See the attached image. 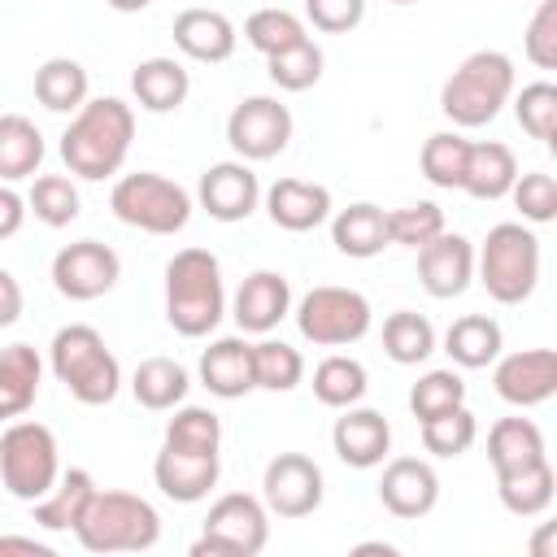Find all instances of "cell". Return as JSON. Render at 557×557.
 Returning a JSON list of instances; mask_svg holds the SVG:
<instances>
[{
	"mask_svg": "<svg viewBox=\"0 0 557 557\" xmlns=\"http://www.w3.org/2000/svg\"><path fill=\"white\" fill-rule=\"evenodd\" d=\"M135 139V109L117 96H87L78 113H70V126L61 131V161L74 178L100 183L113 178L131 152Z\"/></svg>",
	"mask_w": 557,
	"mask_h": 557,
	"instance_id": "obj_1",
	"label": "cell"
},
{
	"mask_svg": "<svg viewBox=\"0 0 557 557\" xmlns=\"http://www.w3.org/2000/svg\"><path fill=\"white\" fill-rule=\"evenodd\" d=\"M226 318V287H222V261L209 248H178L165 261V322L200 339Z\"/></svg>",
	"mask_w": 557,
	"mask_h": 557,
	"instance_id": "obj_2",
	"label": "cell"
},
{
	"mask_svg": "<svg viewBox=\"0 0 557 557\" xmlns=\"http://www.w3.org/2000/svg\"><path fill=\"white\" fill-rule=\"evenodd\" d=\"M48 366L57 374V383H65V392L78 405H109L122 387V366L109 352L104 335L87 322H70L52 335L48 348Z\"/></svg>",
	"mask_w": 557,
	"mask_h": 557,
	"instance_id": "obj_3",
	"label": "cell"
},
{
	"mask_svg": "<svg viewBox=\"0 0 557 557\" xmlns=\"http://www.w3.org/2000/svg\"><path fill=\"white\" fill-rule=\"evenodd\" d=\"M513 96V61L496 48L470 52L440 87V109L453 126H487Z\"/></svg>",
	"mask_w": 557,
	"mask_h": 557,
	"instance_id": "obj_4",
	"label": "cell"
},
{
	"mask_svg": "<svg viewBox=\"0 0 557 557\" xmlns=\"http://www.w3.org/2000/svg\"><path fill=\"white\" fill-rule=\"evenodd\" d=\"M474 274L496 305H522L540 283V235L522 222H496L474 252Z\"/></svg>",
	"mask_w": 557,
	"mask_h": 557,
	"instance_id": "obj_5",
	"label": "cell"
},
{
	"mask_svg": "<svg viewBox=\"0 0 557 557\" xmlns=\"http://www.w3.org/2000/svg\"><path fill=\"white\" fill-rule=\"evenodd\" d=\"M74 535L87 553H148L161 540V513L135 492H96Z\"/></svg>",
	"mask_w": 557,
	"mask_h": 557,
	"instance_id": "obj_6",
	"label": "cell"
},
{
	"mask_svg": "<svg viewBox=\"0 0 557 557\" xmlns=\"http://www.w3.org/2000/svg\"><path fill=\"white\" fill-rule=\"evenodd\" d=\"M61 474V448L57 435L44 422L13 418L0 435V483L13 500H39Z\"/></svg>",
	"mask_w": 557,
	"mask_h": 557,
	"instance_id": "obj_7",
	"label": "cell"
},
{
	"mask_svg": "<svg viewBox=\"0 0 557 557\" xmlns=\"http://www.w3.org/2000/svg\"><path fill=\"white\" fill-rule=\"evenodd\" d=\"M109 209H113L117 222H126L135 231H148V235H178L191 222V196H187V187H178L174 178L152 174V170L122 174L113 183Z\"/></svg>",
	"mask_w": 557,
	"mask_h": 557,
	"instance_id": "obj_8",
	"label": "cell"
},
{
	"mask_svg": "<svg viewBox=\"0 0 557 557\" xmlns=\"http://www.w3.org/2000/svg\"><path fill=\"white\" fill-rule=\"evenodd\" d=\"M270 544V509L248 492H226L209 505L191 557H257Z\"/></svg>",
	"mask_w": 557,
	"mask_h": 557,
	"instance_id": "obj_9",
	"label": "cell"
},
{
	"mask_svg": "<svg viewBox=\"0 0 557 557\" xmlns=\"http://www.w3.org/2000/svg\"><path fill=\"white\" fill-rule=\"evenodd\" d=\"M370 322H374V309L357 287L322 283V287H309L296 305V331L318 348L357 344V339H366Z\"/></svg>",
	"mask_w": 557,
	"mask_h": 557,
	"instance_id": "obj_10",
	"label": "cell"
},
{
	"mask_svg": "<svg viewBox=\"0 0 557 557\" xmlns=\"http://www.w3.org/2000/svg\"><path fill=\"white\" fill-rule=\"evenodd\" d=\"M292 109L274 96H248L226 117V144L239 161H270L292 144Z\"/></svg>",
	"mask_w": 557,
	"mask_h": 557,
	"instance_id": "obj_11",
	"label": "cell"
},
{
	"mask_svg": "<svg viewBox=\"0 0 557 557\" xmlns=\"http://www.w3.org/2000/svg\"><path fill=\"white\" fill-rule=\"evenodd\" d=\"M122 278V257L100 239H74L52 257V287L65 300H100Z\"/></svg>",
	"mask_w": 557,
	"mask_h": 557,
	"instance_id": "obj_12",
	"label": "cell"
},
{
	"mask_svg": "<svg viewBox=\"0 0 557 557\" xmlns=\"http://www.w3.org/2000/svg\"><path fill=\"white\" fill-rule=\"evenodd\" d=\"M322 492H326V479H322V466L305 453H278L265 461V474H261V500L270 513L278 518H309L318 505H322Z\"/></svg>",
	"mask_w": 557,
	"mask_h": 557,
	"instance_id": "obj_13",
	"label": "cell"
},
{
	"mask_svg": "<svg viewBox=\"0 0 557 557\" xmlns=\"http://www.w3.org/2000/svg\"><path fill=\"white\" fill-rule=\"evenodd\" d=\"M196 200L213 222H244L261 205V183L248 170V161H239V157L213 161L196 183Z\"/></svg>",
	"mask_w": 557,
	"mask_h": 557,
	"instance_id": "obj_14",
	"label": "cell"
},
{
	"mask_svg": "<svg viewBox=\"0 0 557 557\" xmlns=\"http://www.w3.org/2000/svg\"><path fill=\"white\" fill-rule=\"evenodd\" d=\"M379 500L392 518H426L440 505V474L422 457H392L379 479Z\"/></svg>",
	"mask_w": 557,
	"mask_h": 557,
	"instance_id": "obj_15",
	"label": "cell"
},
{
	"mask_svg": "<svg viewBox=\"0 0 557 557\" xmlns=\"http://www.w3.org/2000/svg\"><path fill=\"white\" fill-rule=\"evenodd\" d=\"M496 396L505 405H518V409H531V405H544L553 400L557 392V352L553 348H522V352H509L496 361Z\"/></svg>",
	"mask_w": 557,
	"mask_h": 557,
	"instance_id": "obj_16",
	"label": "cell"
},
{
	"mask_svg": "<svg viewBox=\"0 0 557 557\" xmlns=\"http://www.w3.org/2000/svg\"><path fill=\"white\" fill-rule=\"evenodd\" d=\"M474 278V244L457 231H440L431 244L418 248V283L435 300H453Z\"/></svg>",
	"mask_w": 557,
	"mask_h": 557,
	"instance_id": "obj_17",
	"label": "cell"
},
{
	"mask_svg": "<svg viewBox=\"0 0 557 557\" xmlns=\"http://www.w3.org/2000/svg\"><path fill=\"white\" fill-rule=\"evenodd\" d=\"M292 313V283L278 270H252L231 296V318L244 335H270Z\"/></svg>",
	"mask_w": 557,
	"mask_h": 557,
	"instance_id": "obj_18",
	"label": "cell"
},
{
	"mask_svg": "<svg viewBox=\"0 0 557 557\" xmlns=\"http://www.w3.org/2000/svg\"><path fill=\"white\" fill-rule=\"evenodd\" d=\"M331 448L344 466L352 470H370V466H383V457L392 453V422L379 413V409H366V405H348L335 426H331Z\"/></svg>",
	"mask_w": 557,
	"mask_h": 557,
	"instance_id": "obj_19",
	"label": "cell"
},
{
	"mask_svg": "<svg viewBox=\"0 0 557 557\" xmlns=\"http://www.w3.org/2000/svg\"><path fill=\"white\" fill-rule=\"evenodd\" d=\"M222 474V453H187V448H170L161 444L157 461H152V479L161 487V496L178 500V505H196L218 487Z\"/></svg>",
	"mask_w": 557,
	"mask_h": 557,
	"instance_id": "obj_20",
	"label": "cell"
},
{
	"mask_svg": "<svg viewBox=\"0 0 557 557\" xmlns=\"http://www.w3.org/2000/svg\"><path fill=\"white\" fill-rule=\"evenodd\" d=\"M331 187L322 183H309V178H278L265 187V213L274 226L300 235V231H313L331 218Z\"/></svg>",
	"mask_w": 557,
	"mask_h": 557,
	"instance_id": "obj_21",
	"label": "cell"
},
{
	"mask_svg": "<svg viewBox=\"0 0 557 557\" xmlns=\"http://www.w3.org/2000/svg\"><path fill=\"white\" fill-rule=\"evenodd\" d=\"M239 35H235V22L218 9H205V4H191L174 17V48L191 61H205V65H218L235 52Z\"/></svg>",
	"mask_w": 557,
	"mask_h": 557,
	"instance_id": "obj_22",
	"label": "cell"
},
{
	"mask_svg": "<svg viewBox=\"0 0 557 557\" xmlns=\"http://www.w3.org/2000/svg\"><path fill=\"white\" fill-rule=\"evenodd\" d=\"M200 383L222 396V400H239L248 392H257L252 379V344L244 335H222L200 352Z\"/></svg>",
	"mask_w": 557,
	"mask_h": 557,
	"instance_id": "obj_23",
	"label": "cell"
},
{
	"mask_svg": "<svg viewBox=\"0 0 557 557\" xmlns=\"http://www.w3.org/2000/svg\"><path fill=\"white\" fill-rule=\"evenodd\" d=\"M96 492H100V487H96L91 470L70 466V470L57 474V483H52L39 500H30V518H35L44 531H74V527L83 522V513H87V505H91Z\"/></svg>",
	"mask_w": 557,
	"mask_h": 557,
	"instance_id": "obj_24",
	"label": "cell"
},
{
	"mask_svg": "<svg viewBox=\"0 0 557 557\" xmlns=\"http://www.w3.org/2000/svg\"><path fill=\"white\" fill-rule=\"evenodd\" d=\"M131 91H135V104L139 109H148V113H174V109H183V100L191 91V74L174 57H148V61H139L131 70Z\"/></svg>",
	"mask_w": 557,
	"mask_h": 557,
	"instance_id": "obj_25",
	"label": "cell"
},
{
	"mask_svg": "<svg viewBox=\"0 0 557 557\" xmlns=\"http://www.w3.org/2000/svg\"><path fill=\"white\" fill-rule=\"evenodd\" d=\"M518 178V157L509 144L500 139H483V144H470L466 152V174H461V191L474 196V200H500L509 196Z\"/></svg>",
	"mask_w": 557,
	"mask_h": 557,
	"instance_id": "obj_26",
	"label": "cell"
},
{
	"mask_svg": "<svg viewBox=\"0 0 557 557\" xmlns=\"http://www.w3.org/2000/svg\"><path fill=\"white\" fill-rule=\"evenodd\" d=\"M331 244L344 257H352V261L379 257L383 248H392V239H387V213L379 205H370V200H357V205L339 209L331 218Z\"/></svg>",
	"mask_w": 557,
	"mask_h": 557,
	"instance_id": "obj_27",
	"label": "cell"
},
{
	"mask_svg": "<svg viewBox=\"0 0 557 557\" xmlns=\"http://www.w3.org/2000/svg\"><path fill=\"white\" fill-rule=\"evenodd\" d=\"M39 379H44V361L30 344L0 348V422H13L35 405Z\"/></svg>",
	"mask_w": 557,
	"mask_h": 557,
	"instance_id": "obj_28",
	"label": "cell"
},
{
	"mask_svg": "<svg viewBox=\"0 0 557 557\" xmlns=\"http://www.w3.org/2000/svg\"><path fill=\"white\" fill-rule=\"evenodd\" d=\"M505 348V335H500V322L487 318V313H466L457 318L448 331H444V352L453 357V366L461 370H483L500 357Z\"/></svg>",
	"mask_w": 557,
	"mask_h": 557,
	"instance_id": "obj_29",
	"label": "cell"
},
{
	"mask_svg": "<svg viewBox=\"0 0 557 557\" xmlns=\"http://www.w3.org/2000/svg\"><path fill=\"white\" fill-rule=\"evenodd\" d=\"M496 492H500V505L513 513V518H540L553 496H557V474H553V461L540 457L522 470H509V474H496Z\"/></svg>",
	"mask_w": 557,
	"mask_h": 557,
	"instance_id": "obj_30",
	"label": "cell"
},
{
	"mask_svg": "<svg viewBox=\"0 0 557 557\" xmlns=\"http://www.w3.org/2000/svg\"><path fill=\"white\" fill-rule=\"evenodd\" d=\"M540 457H548L544 453V431L531 418H500V422H492V431H487V461H492L496 474L522 470V466H531Z\"/></svg>",
	"mask_w": 557,
	"mask_h": 557,
	"instance_id": "obj_31",
	"label": "cell"
},
{
	"mask_svg": "<svg viewBox=\"0 0 557 557\" xmlns=\"http://www.w3.org/2000/svg\"><path fill=\"white\" fill-rule=\"evenodd\" d=\"M91 78L74 57H48L35 70V100L52 113H78L87 104Z\"/></svg>",
	"mask_w": 557,
	"mask_h": 557,
	"instance_id": "obj_32",
	"label": "cell"
},
{
	"mask_svg": "<svg viewBox=\"0 0 557 557\" xmlns=\"http://www.w3.org/2000/svg\"><path fill=\"white\" fill-rule=\"evenodd\" d=\"M187 387H191V379H187V370L174 357H144L135 366V374H131L135 400L144 409H152V413H165V409L183 405L187 400Z\"/></svg>",
	"mask_w": 557,
	"mask_h": 557,
	"instance_id": "obj_33",
	"label": "cell"
},
{
	"mask_svg": "<svg viewBox=\"0 0 557 557\" xmlns=\"http://www.w3.org/2000/svg\"><path fill=\"white\" fill-rule=\"evenodd\" d=\"M44 165V135L22 113H0V183H17L39 174Z\"/></svg>",
	"mask_w": 557,
	"mask_h": 557,
	"instance_id": "obj_34",
	"label": "cell"
},
{
	"mask_svg": "<svg viewBox=\"0 0 557 557\" xmlns=\"http://www.w3.org/2000/svg\"><path fill=\"white\" fill-rule=\"evenodd\" d=\"M370 387V374L357 357H344V352H331L318 361L313 370V396L326 405V409H348V405H361Z\"/></svg>",
	"mask_w": 557,
	"mask_h": 557,
	"instance_id": "obj_35",
	"label": "cell"
},
{
	"mask_svg": "<svg viewBox=\"0 0 557 557\" xmlns=\"http://www.w3.org/2000/svg\"><path fill=\"white\" fill-rule=\"evenodd\" d=\"M383 352L396 366H418L435 352V326L413 309H396L383 322Z\"/></svg>",
	"mask_w": 557,
	"mask_h": 557,
	"instance_id": "obj_36",
	"label": "cell"
},
{
	"mask_svg": "<svg viewBox=\"0 0 557 557\" xmlns=\"http://www.w3.org/2000/svg\"><path fill=\"white\" fill-rule=\"evenodd\" d=\"M466 152H470V139H466V135H457V131H435V135L422 144V157H418L422 178H426L431 187H444V191L461 187Z\"/></svg>",
	"mask_w": 557,
	"mask_h": 557,
	"instance_id": "obj_37",
	"label": "cell"
},
{
	"mask_svg": "<svg viewBox=\"0 0 557 557\" xmlns=\"http://www.w3.org/2000/svg\"><path fill=\"white\" fill-rule=\"evenodd\" d=\"M161 444L187 448V453H222V418L200 405H174V418L165 422Z\"/></svg>",
	"mask_w": 557,
	"mask_h": 557,
	"instance_id": "obj_38",
	"label": "cell"
},
{
	"mask_svg": "<svg viewBox=\"0 0 557 557\" xmlns=\"http://www.w3.org/2000/svg\"><path fill=\"white\" fill-rule=\"evenodd\" d=\"M252 379H257V387H265V392H292V387H300V379H305V357H300V348H292V344H283V339H261V344H252Z\"/></svg>",
	"mask_w": 557,
	"mask_h": 557,
	"instance_id": "obj_39",
	"label": "cell"
},
{
	"mask_svg": "<svg viewBox=\"0 0 557 557\" xmlns=\"http://www.w3.org/2000/svg\"><path fill=\"white\" fill-rule=\"evenodd\" d=\"M322 65H326V57H322V48L313 39H300V44L265 57V74L283 91H309L322 78Z\"/></svg>",
	"mask_w": 557,
	"mask_h": 557,
	"instance_id": "obj_40",
	"label": "cell"
},
{
	"mask_svg": "<svg viewBox=\"0 0 557 557\" xmlns=\"http://www.w3.org/2000/svg\"><path fill=\"white\" fill-rule=\"evenodd\" d=\"M509 100H513L518 126H522L531 139L557 148V87H553L548 78H540V83H527V87H522L518 96H509Z\"/></svg>",
	"mask_w": 557,
	"mask_h": 557,
	"instance_id": "obj_41",
	"label": "cell"
},
{
	"mask_svg": "<svg viewBox=\"0 0 557 557\" xmlns=\"http://www.w3.org/2000/svg\"><path fill=\"white\" fill-rule=\"evenodd\" d=\"M26 213H35L44 226H70L78 218V187L65 174H39L26 191Z\"/></svg>",
	"mask_w": 557,
	"mask_h": 557,
	"instance_id": "obj_42",
	"label": "cell"
},
{
	"mask_svg": "<svg viewBox=\"0 0 557 557\" xmlns=\"http://www.w3.org/2000/svg\"><path fill=\"white\" fill-rule=\"evenodd\" d=\"M418 426H422V448L435 453V457H461L479 440V422H474V413L466 405L444 409V413H435V418H426Z\"/></svg>",
	"mask_w": 557,
	"mask_h": 557,
	"instance_id": "obj_43",
	"label": "cell"
},
{
	"mask_svg": "<svg viewBox=\"0 0 557 557\" xmlns=\"http://www.w3.org/2000/svg\"><path fill=\"white\" fill-rule=\"evenodd\" d=\"M244 39H248L261 57H274V52H283V48L309 39V30H305V22H300L292 9H257V13H248V22H244Z\"/></svg>",
	"mask_w": 557,
	"mask_h": 557,
	"instance_id": "obj_44",
	"label": "cell"
},
{
	"mask_svg": "<svg viewBox=\"0 0 557 557\" xmlns=\"http://www.w3.org/2000/svg\"><path fill=\"white\" fill-rule=\"evenodd\" d=\"M457 405H466V383H461L457 370H426L409 387V413L418 422H426V418H435L444 409H457Z\"/></svg>",
	"mask_w": 557,
	"mask_h": 557,
	"instance_id": "obj_45",
	"label": "cell"
},
{
	"mask_svg": "<svg viewBox=\"0 0 557 557\" xmlns=\"http://www.w3.org/2000/svg\"><path fill=\"white\" fill-rule=\"evenodd\" d=\"M440 231H448V226H444V209L435 200H413V205L387 213V239L400 248H422Z\"/></svg>",
	"mask_w": 557,
	"mask_h": 557,
	"instance_id": "obj_46",
	"label": "cell"
},
{
	"mask_svg": "<svg viewBox=\"0 0 557 557\" xmlns=\"http://www.w3.org/2000/svg\"><path fill=\"white\" fill-rule=\"evenodd\" d=\"M509 196H513V209L522 213V222L544 226V222H553V218H557V178H553V174H544V170L518 174V178H513V187H509Z\"/></svg>",
	"mask_w": 557,
	"mask_h": 557,
	"instance_id": "obj_47",
	"label": "cell"
},
{
	"mask_svg": "<svg viewBox=\"0 0 557 557\" xmlns=\"http://www.w3.org/2000/svg\"><path fill=\"white\" fill-rule=\"evenodd\" d=\"M522 52L531 65L540 70H557V0H540L531 22H527V35H522Z\"/></svg>",
	"mask_w": 557,
	"mask_h": 557,
	"instance_id": "obj_48",
	"label": "cell"
},
{
	"mask_svg": "<svg viewBox=\"0 0 557 557\" xmlns=\"http://www.w3.org/2000/svg\"><path fill=\"white\" fill-rule=\"evenodd\" d=\"M305 17L322 35H348L366 17V0H305Z\"/></svg>",
	"mask_w": 557,
	"mask_h": 557,
	"instance_id": "obj_49",
	"label": "cell"
},
{
	"mask_svg": "<svg viewBox=\"0 0 557 557\" xmlns=\"http://www.w3.org/2000/svg\"><path fill=\"white\" fill-rule=\"evenodd\" d=\"M22 222H26V200H22L9 183H0V239L17 235V231H22Z\"/></svg>",
	"mask_w": 557,
	"mask_h": 557,
	"instance_id": "obj_50",
	"label": "cell"
},
{
	"mask_svg": "<svg viewBox=\"0 0 557 557\" xmlns=\"http://www.w3.org/2000/svg\"><path fill=\"white\" fill-rule=\"evenodd\" d=\"M22 283L0 265V326H13L17 318H22Z\"/></svg>",
	"mask_w": 557,
	"mask_h": 557,
	"instance_id": "obj_51",
	"label": "cell"
},
{
	"mask_svg": "<svg viewBox=\"0 0 557 557\" xmlns=\"http://www.w3.org/2000/svg\"><path fill=\"white\" fill-rule=\"evenodd\" d=\"M9 553H26V557H52L48 544H39L35 535H0V557Z\"/></svg>",
	"mask_w": 557,
	"mask_h": 557,
	"instance_id": "obj_52",
	"label": "cell"
},
{
	"mask_svg": "<svg viewBox=\"0 0 557 557\" xmlns=\"http://www.w3.org/2000/svg\"><path fill=\"white\" fill-rule=\"evenodd\" d=\"M109 9H117V13H139V9H148L152 0H104Z\"/></svg>",
	"mask_w": 557,
	"mask_h": 557,
	"instance_id": "obj_53",
	"label": "cell"
},
{
	"mask_svg": "<svg viewBox=\"0 0 557 557\" xmlns=\"http://www.w3.org/2000/svg\"><path fill=\"white\" fill-rule=\"evenodd\" d=\"M352 553H383V557H392V553H396V544H383V540H374V544H357Z\"/></svg>",
	"mask_w": 557,
	"mask_h": 557,
	"instance_id": "obj_54",
	"label": "cell"
},
{
	"mask_svg": "<svg viewBox=\"0 0 557 557\" xmlns=\"http://www.w3.org/2000/svg\"><path fill=\"white\" fill-rule=\"evenodd\" d=\"M548 540H553V527H544V531L535 535V557H548Z\"/></svg>",
	"mask_w": 557,
	"mask_h": 557,
	"instance_id": "obj_55",
	"label": "cell"
},
{
	"mask_svg": "<svg viewBox=\"0 0 557 557\" xmlns=\"http://www.w3.org/2000/svg\"><path fill=\"white\" fill-rule=\"evenodd\" d=\"M392 4H413V0H392Z\"/></svg>",
	"mask_w": 557,
	"mask_h": 557,
	"instance_id": "obj_56",
	"label": "cell"
}]
</instances>
